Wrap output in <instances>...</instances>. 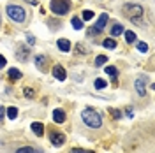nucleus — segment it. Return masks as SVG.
Masks as SVG:
<instances>
[{
	"label": "nucleus",
	"mask_w": 155,
	"mask_h": 153,
	"mask_svg": "<svg viewBox=\"0 0 155 153\" xmlns=\"http://www.w3.org/2000/svg\"><path fill=\"white\" fill-rule=\"evenodd\" d=\"M81 118H83V122H85L88 127H92V129H99V127L102 125V118H101V115L97 113L95 109H92V107L83 109Z\"/></svg>",
	"instance_id": "f257e3e1"
},
{
	"label": "nucleus",
	"mask_w": 155,
	"mask_h": 153,
	"mask_svg": "<svg viewBox=\"0 0 155 153\" xmlns=\"http://www.w3.org/2000/svg\"><path fill=\"white\" fill-rule=\"evenodd\" d=\"M124 12H125L134 23H141V18H143V14H145L143 7L137 5V4H125V5H124Z\"/></svg>",
	"instance_id": "f03ea898"
},
{
	"label": "nucleus",
	"mask_w": 155,
	"mask_h": 153,
	"mask_svg": "<svg viewBox=\"0 0 155 153\" xmlns=\"http://www.w3.org/2000/svg\"><path fill=\"white\" fill-rule=\"evenodd\" d=\"M7 14L16 23H23L27 19V12H25L23 7H19V5H7Z\"/></svg>",
	"instance_id": "7ed1b4c3"
},
{
	"label": "nucleus",
	"mask_w": 155,
	"mask_h": 153,
	"mask_svg": "<svg viewBox=\"0 0 155 153\" xmlns=\"http://www.w3.org/2000/svg\"><path fill=\"white\" fill-rule=\"evenodd\" d=\"M71 9V2L69 0H51V11L58 14V16H64L67 14Z\"/></svg>",
	"instance_id": "20e7f679"
},
{
	"label": "nucleus",
	"mask_w": 155,
	"mask_h": 153,
	"mask_svg": "<svg viewBox=\"0 0 155 153\" xmlns=\"http://www.w3.org/2000/svg\"><path fill=\"white\" fill-rule=\"evenodd\" d=\"M106 23H107V14H101V18L97 19V25L92 27V30L88 32V35H95L99 32H102V28L106 27Z\"/></svg>",
	"instance_id": "39448f33"
},
{
	"label": "nucleus",
	"mask_w": 155,
	"mask_h": 153,
	"mask_svg": "<svg viewBox=\"0 0 155 153\" xmlns=\"http://www.w3.org/2000/svg\"><path fill=\"white\" fill-rule=\"evenodd\" d=\"M28 55H30V49L25 44H19L18 48H16V58H18L19 62H27Z\"/></svg>",
	"instance_id": "423d86ee"
},
{
	"label": "nucleus",
	"mask_w": 155,
	"mask_h": 153,
	"mask_svg": "<svg viewBox=\"0 0 155 153\" xmlns=\"http://www.w3.org/2000/svg\"><path fill=\"white\" fill-rule=\"evenodd\" d=\"M49 139H51L53 146H62V144L65 143V135L60 134V132H51L49 134Z\"/></svg>",
	"instance_id": "0eeeda50"
},
{
	"label": "nucleus",
	"mask_w": 155,
	"mask_h": 153,
	"mask_svg": "<svg viewBox=\"0 0 155 153\" xmlns=\"http://www.w3.org/2000/svg\"><path fill=\"white\" fill-rule=\"evenodd\" d=\"M53 76H55V79H58V81H65L67 74H65V70H64L62 65H55V67H53Z\"/></svg>",
	"instance_id": "6e6552de"
},
{
	"label": "nucleus",
	"mask_w": 155,
	"mask_h": 153,
	"mask_svg": "<svg viewBox=\"0 0 155 153\" xmlns=\"http://www.w3.org/2000/svg\"><path fill=\"white\" fill-rule=\"evenodd\" d=\"M136 92H137V95H139V97H145L146 95L145 79H141V77H137V79H136Z\"/></svg>",
	"instance_id": "1a4fd4ad"
},
{
	"label": "nucleus",
	"mask_w": 155,
	"mask_h": 153,
	"mask_svg": "<svg viewBox=\"0 0 155 153\" xmlns=\"http://www.w3.org/2000/svg\"><path fill=\"white\" fill-rule=\"evenodd\" d=\"M53 122L55 123H64L65 122V113L62 109H55L53 111Z\"/></svg>",
	"instance_id": "9d476101"
},
{
	"label": "nucleus",
	"mask_w": 155,
	"mask_h": 153,
	"mask_svg": "<svg viewBox=\"0 0 155 153\" xmlns=\"http://www.w3.org/2000/svg\"><path fill=\"white\" fill-rule=\"evenodd\" d=\"M32 127V130H34V134L37 135V137H41V135L44 134V125L39 123V122H34V123L30 125Z\"/></svg>",
	"instance_id": "9b49d317"
},
{
	"label": "nucleus",
	"mask_w": 155,
	"mask_h": 153,
	"mask_svg": "<svg viewBox=\"0 0 155 153\" xmlns=\"http://www.w3.org/2000/svg\"><path fill=\"white\" fill-rule=\"evenodd\" d=\"M58 48H60V51L67 53V51H71V42H69L67 39H60L58 41Z\"/></svg>",
	"instance_id": "f8f14e48"
},
{
	"label": "nucleus",
	"mask_w": 155,
	"mask_h": 153,
	"mask_svg": "<svg viewBox=\"0 0 155 153\" xmlns=\"http://www.w3.org/2000/svg\"><path fill=\"white\" fill-rule=\"evenodd\" d=\"M124 32H125V30H124V27H122L120 23H115V25L111 27V35H113V37H118V35L124 34Z\"/></svg>",
	"instance_id": "ddd939ff"
},
{
	"label": "nucleus",
	"mask_w": 155,
	"mask_h": 153,
	"mask_svg": "<svg viewBox=\"0 0 155 153\" xmlns=\"http://www.w3.org/2000/svg\"><path fill=\"white\" fill-rule=\"evenodd\" d=\"M35 65H37L39 70H44V67H46V58L42 57V55H37L35 57Z\"/></svg>",
	"instance_id": "4468645a"
},
{
	"label": "nucleus",
	"mask_w": 155,
	"mask_h": 153,
	"mask_svg": "<svg viewBox=\"0 0 155 153\" xmlns=\"http://www.w3.org/2000/svg\"><path fill=\"white\" fill-rule=\"evenodd\" d=\"M102 46H104L106 49H115L116 48V42H115V39H104Z\"/></svg>",
	"instance_id": "2eb2a0df"
},
{
	"label": "nucleus",
	"mask_w": 155,
	"mask_h": 153,
	"mask_svg": "<svg viewBox=\"0 0 155 153\" xmlns=\"http://www.w3.org/2000/svg\"><path fill=\"white\" fill-rule=\"evenodd\" d=\"M124 35H125V41L129 42V44H132V42H136V34H134V32L127 30V32H124Z\"/></svg>",
	"instance_id": "dca6fc26"
},
{
	"label": "nucleus",
	"mask_w": 155,
	"mask_h": 153,
	"mask_svg": "<svg viewBox=\"0 0 155 153\" xmlns=\"http://www.w3.org/2000/svg\"><path fill=\"white\" fill-rule=\"evenodd\" d=\"M106 62H107V57H106V55H99V57L95 58V65H97V67H101V65H104Z\"/></svg>",
	"instance_id": "f3484780"
},
{
	"label": "nucleus",
	"mask_w": 155,
	"mask_h": 153,
	"mask_svg": "<svg viewBox=\"0 0 155 153\" xmlns=\"http://www.w3.org/2000/svg\"><path fill=\"white\" fill-rule=\"evenodd\" d=\"M106 74H109L113 79H116V76H118V70H116V67L109 65V67H106Z\"/></svg>",
	"instance_id": "a211bd4d"
},
{
	"label": "nucleus",
	"mask_w": 155,
	"mask_h": 153,
	"mask_svg": "<svg viewBox=\"0 0 155 153\" xmlns=\"http://www.w3.org/2000/svg\"><path fill=\"white\" fill-rule=\"evenodd\" d=\"M9 77L11 79H19L21 77V72H19L18 69H9Z\"/></svg>",
	"instance_id": "6ab92c4d"
},
{
	"label": "nucleus",
	"mask_w": 155,
	"mask_h": 153,
	"mask_svg": "<svg viewBox=\"0 0 155 153\" xmlns=\"http://www.w3.org/2000/svg\"><path fill=\"white\" fill-rule=\"evenodd\" d=\"M7 116H9L11 120H16V116H18V109H16V107H9V109H7Z\"/></svg>",
	"instance_id": "aec40b11"
},
{
	"label": "nucleus",
	"mask_w": 155,
	"mask_h": 153,
	"mask_svg": "<svg viewBox=\"0 0 155 153\" xmlns=\"http://www.w3.org/2000/svg\"><path fill=\"white\" fill-rule=\"evenodd\" d=\"M72 27H74L76 30H81V28H83V23H81V19L74 16V18H72Z\"/></svg>",
	"instance_id": "412c9836"
},
{
	"label": "nucleus",
	"mask_w": 155,
	"mask_h": 153,
	"mask_svg": "<svg viewBox=\"0 0 155 153\" xmlns=\"http://www.w3.org/2000/svg\"><path fill=\"white\" fill-rule=\"evenodd\" d=\"M106 86H107V83L104 81V79H101V77L95 79V88L97 90H102V88H106Z\"/></svg>",
	"instance_id": "4be33fe9"
},
{
	"label": "nucleus",
	"mask_w": 155,
	"mask_h": 153,
	"mask_svg": "<svg viewBox=\"0 0 155 153\" xmlns=\"http://www.w3.org/2000/svg\"><path fill=\"white\" fill-rule=\"evenodd\" d=\"M16 153H35V150H34V148H30V146H23V148L16 150Z\"/></svg>",
	"instance_id": "5701e85b"
},
{
	"label": "nucleus",
	"mask_w": 155,
	"mask_h": 153,
	"mask_svg": "<svg viewBox=\"0 0 155 153\" xmlns=\"http://www.w3.org/2000/svg\"><path fill=\"white\" fill-rule=\"evenodd\" d=\"M137 49H139L141 53H146V51H148V44H146V42H137Z\"/></svg>",
	"instance_id": "b1692460"
},
{
	"label": "nucleus",
	"mask_w": 155,
	"mask_h": 153,
	"mask_svg": "<svg viewBox=\"0 0 155 153\" xmlns=\"http://www.w3.org/2000/svg\"><path fill=\"white\" fill-rule=\"evenodd\" d=\"M94 18V12L92 11H83V19L85 21H88V19H92Z\"/></svg>",
	"instance_id": "393cba45"
},
{
	"label": "nucleus",
	"mask_w": 155,
	"mask_h": 153,
	"mask_svg": "<svg viewBox=\"0 0 155 153\" xmlns=\"http://www.w3.org/2000/svg\"><path fill=\"white\" fill-rule=\"evenodd\" d=\"M71 153H94V151H90V150H81V148H72Z\"/></svg>",
	"instance_id": "a878e982"
},
{
	"label": "nucleus",
	"mask_w": 155,
	"mask_h": 153,
	"mask_svg": "<svg viewBox=\"0 0 155 153\" xmlns=\"http://www.w3.org/2000/svg\"><path fill=\"white\" fill-rule=\"evenodd\" d=\"M23 93H25V97H34L35 92H34L32 88H25V90H23Z\"/></svg>",
	"instance_id": "bb28decb"
},
{
	"label": "nucleus",
	"mask_w": 155,
	"mask_h": 153,
	"mask_svg": "<svg viewBox=\"0 0 155 153\" xmlns=\"http://www.w3.org/2000/svg\"><path fill=\"white\" fill-rule=\"evenodd\" d=\"M111 116H113V118H116V120H118V118L122 116V113H120L118 109H111Z\"/></svg>",
	"instance_id": "cd10ccee"
},
{
	"label": "nucleus",
	"mask_w": 155,
	"mask_h": 153,
	"mask_svg": "<svg viewBox=\"0 0 155 153\" xmlns=\"http://www.w3.org/2000/svg\"><path fill=\"white\" fill-rule=\"evenodd\" d=\"M5 63H7V60H5V58H4L2 55H0V69H4V67H5Z\"/></svg>",
	"instance_id": "c85d7f7f"
},
{
	"label": "nucleus",
	"mask_w": 155,
	"mask_h": 153,
	"mask_svg": "<svg viewBox=\"0 0 155 153\" xmlns=\"http://www.w3.org/2000/svg\"><path fill=\"white\" fill-rule=\"evenodd\" d=\"M27 39H28V42H30V46H32V44H35V37H34V35H27Z\"/></svg>",
	"instance_id": "c756f323"
},
{
	"label": "nucleus",
	"mask_w": 155,
	"mask_h": 153,
	"mask_svg": "<svg viewBox=\"0 0 155 153\" xmlns=\"http://www.w3.org/2000/svg\"><path fill=\"white\" fill-rule=\"evenodd\" d=\"M4 113H5V109H4V107H2V106H0V120H2V118H4Z\"/></svg>",
	"instance_id": "7c9ffc66"
},
{
	"label": "nucleus",
	"mask_w": 155,
	"mask_h": 153,
	"mask_svg": "<svg viewBox=\"0 0 155 153\" xmlns=\"http://www.w3.org/2000/svg\"><path fill=\"white\" fill-rule=\"evenodd\" d=\"M27 2H32V0H27Z\"/></svg>",
	"instance_id": "2f4dec72"
}]
</instances>
